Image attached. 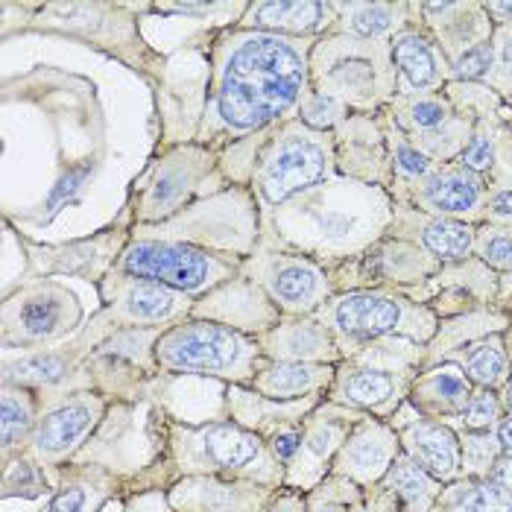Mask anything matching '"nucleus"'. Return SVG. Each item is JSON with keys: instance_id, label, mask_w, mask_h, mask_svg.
<instances>
[{"instance_id": "f257e3e1", "label": "nucleus", "mask_w": 512, "mask_h": 512, "mask_svg": "<svg viewBox=\"0 0 512 512\" xmlns=\"http://www.w3.org/2000/svg\"><path fill=\"white\" fill-rule=\"evenodd\" d=\"M316 39H287L223 27L208 36V94L197 144L223 150L249 135L296 118L311 91V47Z\"/></svg>"}, {"instance_id": "f03ea898", "label": "nucleus", "mask_w": 512, "mask_h": 512, "mask_svg": "<svg viewBox=\"0 0 512 512\" xmlns=\"http://www.w3.org/2000/svg\"><path fill=\"white\" fill-rule=\"evenodd\" d=\"M393 211L387 188L337 173L261 220V243L308 255L334 270L387 237Z\"/></svg>"}, {"instance_id": "7ed1b4c3", "label": "nucleus", "mask_w": 512, "mask_h": 512, "mask_svg": "<svg viewBox=\"0 0 512 512\" xmlns=\"http://www.w3.org/2000/svg\"><path fill=\"white\" fill-rule=\"evenodd\" d=\"M220 170L229 185L255 194L261 220H267L290 199L337 176L334 132H316L299 118H290L223 147Z\"/></svg>"}, {"instance_id": "20e7f679", "label": "nucleus", "mask_w": 512, "mask_h": 512, "mask_svg": "<svg viewBox=\"0 0 512 512\" xmlns=\"http://www.w3.org/2000/svg\"><path fill=\"white\" fill-rule=\"evenodd\" d=\"M6 9L21 12L24 33H53L91 44L106 56L138 71L153 85H161L167 59L153 50L141 36L138 18L129 3H103V0H44V3H3Z\"/></svg>"}, {"instance_id": "39448f33", "label": "nucleus", "mask_w": 512, "mask_h": 512, "mask_svg": "<svg viewBox=\"0 0 512 512\" xmlns=\"http://www.w3.org/2000/svg\"><path fill=\"white\" fill-rule=\"evenodd\" d=\"M311 88L355 115H378L398 94L390 41L328 33L311 47Z\"/></svg>"}, {"instance_id": "423d86ee", "label": "nucleus", "mask_w": 512, "mask_h": 512, "mask_svg": "<svg viewBox=\"0 0 512 512\" xmlns=\"http://www.w3.org/2000/svg\"><path fill=\"white\" fill-rule=\"evenodd\" d=\"M223 188H229V182L220 170V153L188 141L161 150V156L150 161L132 185L126 211L132 226H158Z\"/></svg>"}, {"instance_id": "0eeeda50", "label": "nucleus", "mask_w": 512, "mask_h": 512, "mask_svg": "<svg viewBox=\"0 0 512 512\" xmlns=\"http://www.w3.org/2000/svg\"><path fill=\"white\" fill-rule=\"evenodd\" d=\"M258 337L240 334L211 319H185L161 331L156 343V363L170 375H202L249 387L264 366Z\"/></svg>"}, {"instance_id": "6e6552de", "label": "nucleus", "mask_w": 512, "mask_h": 512, "mask_svg": "<svg viewBox=\"0 0 512 512\" xmlns=\"http://www.w3.org/2000/svg\"><path fill=\"white\" fill-rule=\"evenodd\" d=\"M170 454L185 477L208 474L226 480H255L270 489L284 486V466H278L267 442L237 422H211L202 428L170 425Z\"/></svg>"}, {"instance_id": "1a4fd4ad", "label": "nucleus", "mask_w": 512, "mask_h": 512, "mask_svg": "<svg viewBox=\"0 0 512 512\" xmlns=\"http://www.w3.org/2000/svg\"><path fill=\"white\" fill-rule=\"evenodd\" d=\"M132 237L179 240L208 252L249 258L261 243V208L249 188L229 185L158 226H132Z\"/></svg>"}, {"instance_id": "9d476101", "label": "nucleus", "mask_w": 512, "mask_h": 512, "mask_svg": "<svg viewBox=\"0 0 512 512\" xmlns=\"http://www.w3.org/2000/svg\"><path fill=\"white\" fill-rule=\"evenodd\" d=\"M314 316L328 325L343 355L355 349L357 343L381 337H407L416 343H428L436 334V316L431 308L419 305L401 290L384 287L334 293Z\"/></svg>"}, {"instance_id": "9b49d317", "label": "nucleus", "mask_w": 512, "mask_h": 512, "mask_svg": "<svg viewBox=\"0 0 512 512\" xmlns=\"http://www.w3.org/2000/svg\"><path fill=\"white\" fill-rule=\"evenodd\" d=\"M243 258L208 252L179 240H150L132 237L118 261L120 273L135 278H150L164 287H173L185 296H205L214 287L240 276Z\"/></svg>"}, {"instance_id": "f8f14e48", "label": "nucleus", "mask_w": 512, "mask_h": 512, "mask_svg": "<svg viewBox=\"0 0 512 512\" xmlns=\"http://www.w3.org/2000/svg\"><path fill=\"white\" fill-rule=\"evenodd\" d=\"M85 325V311L74 290L53 278L21 281L0 308L3 349H41L74 337Z\"/></svg>"}, {"instance_id": "ddd939ff", "label": "nucleus", "mask_w": 512, "mask_h": 512, "mask_svg": "<svg viewBox=\"0 0 512 512\" xmlns=\"http://www.w3.org/2000/svg\"><path fill=\"white\" fill-rule=\"evenodd\" d=\"M240 276L255 281L281 316H314L337 293L331 273L319 261L273 243H258V249L243 258Z\"/></svg>"}, {"instance_id": "4468645a", "label": "nucleus", "mask_w": 512, "mask_h": 512, "mask_svg": "<svg viewBox=\"0 0 512 512\" xmlns=\"http://www.w3.org/2000/svg\"><path fill=\"white\" fill-rule=\"evenodd\" d=\"M129 240H132L129 211H123V220H118L115 226L97 232L94 237H82V240L47 246V243H33L27 237H18V243L24 246V255H27V267H24L21 281L68 276L100 284L118 267L120 255Z\"/></svg>"}, {"instance_id": "2eb2a0df", "label": "nucleus", "mask_w": 512, "mask_h": 512, "mask_svg": "<svg viewBox=\"0 0 512 512\" xmlns=\"http://www.w3.org/2000/svg\"><path fill=\"white\" fill-rule=\"evenodd\" d=\"M97 293L103 299L100 314L106 322L123 331V328H173L194 314V296H185L173 287H164L150 278H135L120 273L118 267L97 284Z\"/></svg>"}, {"instance_id": "dca6fc26", "label": "nucleus", "mask_w": 512, "mask_h": 512, "mask_svg": "<svg viewBox=\"0 0 512 512\" xmlns=\"http://www.w3.org/2000/svg\"><path fill=\"white\" fill-rule=\"evenodd\" d=\"M103 413H106L103 395L91 393V390L53 401L50 407L41 410L39 428L30 439L27 454H33L47 469H56L85 445V439L100 425Z\"/></svg>"}, {"instance_id": "f3484780", "label": "nucleus", "mask_w": 512, "mask_h": 512, "mask_svg": "<svg viewBox=\"0 0 512 512\" xmlns=\"http://www.w3.org/2000/svg\"><path fill=\"white\" fill-rule=\"evenodd\" d=\"M360 419L363 416L346 404H316L302 422V448L284 472V486L302 492L311 489L319 477H325V472L334 466L337 451L343 448V442L355 431Z\"/></svg>"}, {"instance_id": "a211bd4d", "label": "nucleus", "mask_w": 512, "mask_h": 512, "mask_svg": "<svg viewBox=\"0 0 512 512\" xmlns=\"http://www.w3.org/2000/svg\"><path fill=\"white\" fill-rule=\"evenodd\" d=\"M334 156L337 173L355 182L387 188L393 185V158L381 118L375 115H349L334 129Z\"/></svg>"}, {"instance_id": "6ab92c4d", "label": "nucleus", "mask_w": 512, "mask_h": 512, "mask_svg": "<svg viewBox=\"0 0 512 512\" xmlns=\"http://www.w3.org/2000/svg\"><path fill=\"white\" fill-rule=\"evenodd\" d=\"M486 194L489 191L480 173L463 167L460 161H451V164H439L422 185H416V191L407 197L404 205L472 226L474 220H483Z\"/></svg>"}, {"instance_id": "aec40b11", "label": "nucleus", "mask_w": 512, "mask_h": 512, "mask_svg": "<svg viewBox=\"0 0 512 512\" xmlns=\"http://www.w3.org/2000/svg\"><path fill=\"white\" fill-rule=\"evenodd\" d=\"M191 316L229 325L249 337H261L281 322V311L273 305V299L246 276H235L214 287L211 293L199 296Z\"/></svg>"}, {"instance_id": "412c9836", "label": "nucleus", "mask_w": 512, "mask_h": 512, "mask_svg": "<svg viewBox=\"0 0 512 512\" xmlns=\"http://www.w3.org/2000/svg\"><path fill=\"white\" fill-rule=\"evenodd\" d=\"M255 480H226V477H208L194 474L179 480L167 501L176 512H261L276 495Z\"/></svg>"}, {"instance_id": "4be33fe9", "label": "nucleus", "mask_w": 512, "mask_h": 512, "mask_svg": "<svg viewBox=\"0 0 512 512\" xmlns=\"http://www.w3.org/2000/svg\"><path fill=\"white\" fill-rule=\"evenodd\" d=\"M334 21L331 0H249L237 27L287 39H322L334 30Z\"/></svg>"}, {"instance_id": "5701e85b", "label": "nucleus", "mask_w": 512, "mask_h": 512, "mask_svg": "<svg viewBox=\"0 0 512 512\" xmlns=\"http://www.w3.org/2000/svg\"><path fill=\"white\" fill-rule=\"evenodd\" d=\"M398 448H401L398 436L384 422L360 419L355 431L343 442V448L337 451L331 474L352 480V483L372 486V483L384 480V474L393 469Z\"/></svg>"}, {"instance_id": "b1692460", "label": "nucleus", "mask_w": 512, "mask_h": 512, "mask_svg": "<svg viewBox=\"0 0 512 512\" xmlns=\"http://www.w3.org/2000/svg\"><path fill=\"white\" fill-rule=\"evenodd\" d=\"M393 65L398 74V94H442L451 82V62L442 47L425 30H401L393 41Z\"/></svg>"}, {"instance_id": "393cba45", "label": "nucleus", "mask_w": 512, "mask_h": 512, "mask_svg": "<svg viewBox=\"0 0 512 512\" xmlns=\"http://www.w3.org/2000/svg\"><path fill=\"white\" fill-rule=\"evenodd\" d=\"M387 235L422 246L442 264H460L474 252V226L434 217L410 205H395Z\"/></svg>"}, {"instance_id": "a878e982", "label": "nucleus", "mask_w": 512, "mask_h": 512, "mask_svg": "<svg viewBox=\"0 0 512 512\" xmlns=\"http://www.w3.org/2000/svg\"><path fill=\"white\" fill-rule=\"evenodd\" d=\"M267 360L281 363H343V352L316 316H281L276 328L258 337Z\"/></svg>"}, {"instance_id": "bb28decb", "label": "nucleus", "mask_w": 512, "mask_h": 512, "mask_svg": "<svg viewBox=\"0 0 512 512\" xmlns=\"http://www.w3.org/2000/svg\"><path fill=\"white\" fill-rule=\"evenodd\" d=\"M413 6L425 18L431 39L442 47L451 65L466 50L495 36V24L489 21L483 3H413Z\"/></svg>"}, {"instance_id": "cd10ccee", "label": "nucleus", "mask_w": 512, "mask_h": 512, "mask_svg": "<svg viewBox=\"0 0 512 512\" xmlns=\"http://www.w3.org/2000/svg\"><path fill=\"white\" fill-rule=\"evenodd\" d=\"M410 372H381L369 369L352 360H343L337 366L334 384L328 390V401L346 404L352 410H372V413H393L398 407V398L407 390Z\"/></svg>"}, {"instance_id": "c85d7f7f", "label": "nucleus", "mask_w": 512, "mask_h": 512, "mask_svg": "<svg viewBox=\"0 0 512 512\" xmlns=\"http://www.w3.org/2000/svg\"><path fill=\"white\" fill-rule=\"evenodd\" d=\"M319 404V395L314 398H299V401H273L267 395L255 393L252 387L235 384L229 390V410H232V422L240 428L258 434L261 439L273 436L281 428L299 425L305 422V416Z\"/></svg>"}, {"instance_id": "c756f323", "label": "nucleus", "mask_w": 512, "mask_h": 512, "mask_svg": "<svg viewBox=\"0 0 512 512\" xmlns=\"http://www.w3.org/2000/svg\"><path fill=\"white\" fill-rule=\"evenodd\" d=\"M398 442L404 445V454L436 480H454L463 469L460 439L439 422L416 419L401 431Z\"/></svg>"}, {"instance_id": "7c9ffc66", "label": "nucleus", "mask_w": 512, "mask_h": 512, "mask_svg": "<svg viewBox=\"0 0 512 512\" xmlns=\"http://www.w3.org/2000/svg\"><path fill=\"white\" fill-rule=\"evenodd\" d=\"M337 375L334 363H281L264 360L261 372L252 378V390L273 401H299L331 390Z\"/></svg>"}, {"instance_id": "2f4dec72", "label": "nucleus", "mask_w": 512, "mask_h": 512, "mask_svg": "<svg viewBox=\"0 0 512 512\" xmlns=\"http://www.w3.org/2000/svg\"><path fill=\"white\" fill-rule=\"evenodd\" d=\"M334 3L337 36H352L360 41H393L401 30L410 27V3Z\"/></svg>"}, {"instance_id": "473e14b6", "label": "nucleus", "mask_w": 512, "mask_h": 512, "mask_svg": "<svg viewBox=\"0 0 512 512\" xmlns=\"http://www.w3.org/2000/svg\"><path fill=\"white\" fill-rule=\"evenodd\" d=\"M41 419L39 393L30 387H18V384H3L0 395V431H3V460L9 463V457L15 451H27L30 439L36 434Z\"/></svg>"}, {"instance_id": "72a5a7b5", "label": "nucleus", "mask_w": 512, "mask_h": 512, "mask_svg": "<svg viewBox=\"0 0 512 512\" xmlns=\"http://www.w3.org/2000/svg\"><path fill=\"white\" fill-rule=\"evenodd\" d=\"M472 398V384L460 366H436L425 372L413 387H410V401L425 410V413H463V407Z\"/></svg>"}, {"instance_id": "f704fd0d", "label": "nucleus", "mask_w": 512, "mask_h": 512, "mask_svg": "<svg viewBox=\"0 0 512 512\" xmlns=\"http://www.w3.org/2000/svg\"><path fill=\"white\" fill-rule=\"evenodd\" d=\"M384 489L395 495L407 512H428L439 495V480L431 477L422 466H416L407 454H398L393 469L384 474Z\"/></svg>"}, {"instance_id": "c9c22d12", "label": "nucleus", "mask_w": 512, "mask_h": 512, "mask_svg": "<svg viewBox=\"0 0 512 512\" xmlns=\"http://www.w3.org/2000/svg\"><path fill=\"white\" fill-rule=\"evenodd\" d=\"M419 357H422V349L416 340L381 337V340L357 343L355 349H349L343 355V360H352V363L369 366V369H381V372H407Z\"/></svg>"}, {"instance_id": "e433bc0d", "label": "nucleus", "mask_w": 512, "mask_h": 512, "mask_svg": "<svg viewBox=\"0 0 512 512\" xmlns=\"http://www.w3.org/2000/svg\"><path fill=\"white\" fill-rule=\"evenodd\" d=\"M460 369L466 372V378L480 384V387H498L507 381V352L501 346L498 337H483L477 343H469L460 355Z\"/></svg>"}, {"instance_id": "4c0bfd02", "label": "nucleus", "mask_w": 512, "mask_h": 512, "mask_svg": "<svg viewBox=\"0 0 512 512\" xmlns=\"http://www.w3.org/2000/svg\"><path fill=\"white\" fill-rule=\"evenodd\" d=\"M47 466L39 463L33 454H18V460L6 463L3 472V498H47L56 486L53 477H47Z\"/></svg>"}, {"instance_id": "58836bf2", "label": "nucleus", "mask_w": 512, "mask_h": 512, "mask_svg": "<svg viewBox=\"0 0 512 512\" xmlns=\"http://www.w3.org/2000/svg\"><path fill=\"white\" fill-rule=\"evenodd\" d=\"M109 489H112V480L106 474L91 472L82 480H71L59 486V492L41 512H94L106 501Z\"/></svg>"}, {"instance_id": "ea45409f", "label": "nucleus", "mask_w": 512, "mask_h": 512, "mask_svg": "<svg viewBox=\"0 0 512 512\" xmlns=\"http://www.w3.org/2000/svg\"><path fill=\"white\" fill-rule=\"evenodd\" d=\"M442 512H512V492L495 483H469L445 501Z\"/></svg>"}, {"instance_id": "a19ab883", "label": "nucleus", "mask_w": 512, "mask_h": 512, "mask_svg": "<svg viewBox=\"0 0 512 512\" xmlns=\"http://www.w3.org/2000/svg\"><path fill=\"white\" fill-rule=\"evenodd\" d=\"M474 255L492 270H512V226L474 229Z\"/></svg>"}, {"instance_id": "79ce46f5", "label": "nucleus", "mask_w": 512, "mask_h": 512, "mask_svg": "<svg viewBox=\"0 0 512 512\" xmlns=\"http://www.w3.org/2000/svg\"><path fill=\"white\" fill-rule=\"evenodd\" d=\"M249 9V3H232V0H158L150 3V12H161V15H185V18H211V15H229L240 24L243 12Z\"/></svg>"}, {"instance_id": "37998d69", "label": "nucleus", "mask_w": 512, "mask_h": 512, "mask_svg": "<svg viewBox=\"0 0 512 512\" xmlns=\"http://www.w3.org/2000/svg\"><path fill=\"white\" fill-rule=\"evenodd\" d=\"M349 115H352V112H349L343 103H337L334 97H325V94H319V91L311 88L308 97L302 100L296 118L302 120L305 126L316 129V132H334Z\"/></svg>"}, {"instance_id": "c03bdc74", "label": "nucleus", "mask_w": 512, "mask_h": 512, "mask_svg": "<svg viewBox=\"0 0 512 512\" xmlns=\"http://www.w3.org/2000/svg\"><path fill=\"white\" fill-rule=\"evenodd\" d=\"M460 448H463V466L469 472H489L501 454V442L498 436L489 431H469L460 436Z\"/></svg>"}, {"instance_id": "a18cd8bd", "label": "nucleus", "mask_w": 512, "mask_h": 512, "mask_svg": "<svg viewBox=\"0 0 512 512\" xmlns=\"http://www.w3.org/2000/svg\"><path fill=\"white\" fill-rule=\"evenodd\" d=\"M495 65V41H483L472 50H466L454 65H451V82H483Z\"/></svg>"}, {"instance_id": "49530a36", "label": "nucleus", "mask_w": 512, "mask_h": 512, "mask_svg": "<svg viewBox=\"0 0 512 512\" xmlns=\"http://www.w3.org/2000/svg\"><path fill=\"white\" fill-rule=\"evenodd\" d=\"M495 65L483 85H489L495 94H512V27L495 30Z\"/></svg>"}, {"instance_id": "de8ad7c7", "label": "nucleus", "mask_w": 512, "mask_h": 512, "mask_svg": "<svg viewBox=\"0 0 512 512\" xmlns=\"http://www.w3.org/2000/svg\"><path fill=\"white\" fill-rule=\"evenodd\" d=\"M460 419L469 431H492L501 419V401L495 395H489V390L472 393L469 404L460 413Z\"/></svg>"}, {"instance_id": "09e8293b", "label": "nucleus", "mask_w": 512, "mask_h": 512, "mask_svg": "<svg viewBox=\"0 0 512 512\" xmlns=\"http://www.w3.org/2000/svg\"><path fill=\"white\" fill-rule=\"evenodd\" d=\"M264 442H267L270 454L276 457L278 466H284V472H287V466L296 460V454L302 448V422L299 425H290V428H281L273 436H267Z\"/></svg>"}, {"instance_id": "8fccbe9b", "label": "nucleus", "mask_w": 512, "mask_h": 512, "mask_svg": "<svg viewBox=\"0 0 512 512\" xmlns=\"http://www.w3.org/2000/svg\"><path fill=\"white\" fill-rule=\"evenodd\" d=\"M483 220L489 226H512V188H495L486 194Z\"/></svg>"}, {"instance_id": "3c124183", "label": "nucleus", "mask_w": 512, "mask_h": 512, "mask_svg": "<svg viewBox=\"0 0 512 512\" xmlns=\"http://www.w3.org/2000/svg\"><path fill=\"white\" fill-rule=\"evenodd\" d=\"M261 512H308V498L299 489H287L284 486V492H276L273 501Z\"/></svg>"}, {"instance_id": "603ef678", "label": "nucleus", "mask_w": 512, "mask_h": 512, "mask_svg": "<svg viewBox=\"0 0 512 512\" xmlns=\"http://www.w3.org/2000/svg\"><path fill=\"white\" fill-rule=\"evenodd\" d=\"M308 512H349V510H346V504H343V501L331 498V495L325 492V486H319V489H314V495L308 498Z\"/></svg>"}, {"instance_id": "864d4df0", "label": "nucleus", "mask_w": 512, "mask_h": 512, "mask_svg": "<svg viewBox=\"0 0 512 512\" xmlns=\"http://www.w3.org/2000/svg\"><path fill=\"white\" fill-rule=\"evenodd\" d=\"M489 472H492V480H489V483H495V486L510 489L512 492V460H495V466H492Z\"/></svg>"}, {"instance_id": "5fc2aeb1", "label": "nucleus", "mask_w": 512, "mask_h": 512, "mask_svg": "<svg viewBox=\"0 0 512 512\" xmlns=\"http://www.w3.org/2000/svg\"><path fill=\"white\" fill-rule=\"evenodd\" d=\"M498 442H501V451H507V454H512V413L507 416V419H501L498 422Z\"/></svg>"}, {"instance_id": "6e6d98bb", "label": "nucleus", "mask_w": 512, "mask_h": 512, "mask_svg": "<svg viewBox=\"0 0 512 512\" xmlns=\"http://www.w3.org/2000/svg\"><path fill=\"white\" fill-rule=\"evenodd\" d=\"M504 401H507V407L512 410V378L507 381V387H504Z\"/></svg>"}, {"instance_id": "4d7b16f0", "label": "nucleus", "mask_w": 512, "mask_h": 512, "mask_svg": "<svg viewBox=\"0 0 512 512\" xmlns=\"http://www.w3.org/2000/svg\"><path fill=\"white\" fill-rule=\"evenodd\" d=\"M355 512H366V510H355Z\"/></svg>"}]
</instances>
